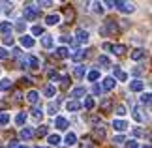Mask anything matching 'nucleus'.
Instances as JSON below:
<instances>
[{"mask_svg":"<svg viewBox=\"0 0 152 148\" xmlns=\"http://www.w3.org/2000/svg\"><path fill=\"white\" fill-rule=\"evenodd\" d=\"M141 103L143 105H150V92H145L141 96Z\"/></svg>","mask_w":152,"mask_h":148,"instance_id":"39","label":"nucleus"},{"mask_svg":"<svg viewBox=\"0 0 152 148\" xmlns=\"http://www.w3.org/2000/svg\"><path fill=\"white\" fill-rule=\"evenodd\" d=\"M38 15H39L38 4H26V6H25V19H26V21L38 19Z\"/></svg>","mask_w":152,"mask_h":148,"instance_id":"1","label":"nucleus"},{"mask_svg":"<svg viewBox=\"0 0 152 148\" xmlns=\"http://www.w3.org/2000/svg\"><path fill=\"white\" fill-rule=\"evenodd\" d=\"M56 56L58 58H69V56H72V51H69L68 49V47H56Z\"/></svg>","mask_w":152,"mask_h":148,"instance_id":"20","label":"nucleus"},{"mask_svg":"<svg viewBox=\"0 0 152 148\" xmlns=\"http://www.w3.org/2000/svg\"><path fill=\"white\" fill-rule=\"evenodd\" d=\"M113 129L116 133H124L128 129V122L122 120V118H115V120H113Z\"/></svg>","mask_w":152,"mask_h":148,"instance_id":"4","label":"nucleus"},{"mask_svg":"<svg viewBox=\"0 0 152 148\" xmlns=\"http://www.w3.org/2000/svg\"><path fill=\"white\" fill-rule=\"evenodd\" d=\"M6 58H10V51L6 47H0V60H6Z\"/></svg>","mask_w":152,"mask_h":148,"instance_id":"38","label":"nucleus"},{"mask_svg":"<svg viewBox=\"0 0 152 148\" xmlns=\"http://www.w3.org/2000/svg\"><path fill=\"white\" fill-rule=\"evenodd\" d=\"M98 62H100L102 66H111V60H109V56H105V55H100V58H98Z\"/></svg>","mask_w":152,"mask_h":148,"instance_id":"36","label":"nucleus"},{"mask_svg":"<svg viewBox=\"0 0 152 148\" xmlns=\"http://www.w3.org/2000/svg\"><path fill=\"white\" fill-rule=\"evenodd\" d=\"M83 105H85V109H86V111H92V109L96 107V101H94V98H92V96H86V98H85V101H83Z\"/></svg>","mask_w":152,"mask_h":148,"instance_id":"24","label":"nucleus"},{"mask_svg":"<svg viewBox=\"0 0 152 148\" xmlns=\"http://www.w3.org/2000/svg\"><path fill=\"white\" fill-rule=\"evenodd\" d=\"M47 131H49L47 126H39V128L36 129V135H38V137H45V135H47Z\"/></svg>","mask_w":152,"mask_h":148,"instance_id":"35","label":"nucleus"},{"mask_svg":"<svg viewBox=\"0 0 152 148\" xmlns=\"http://www.w3.org/2000/svg\"><path fill=\"white\" fill-rule=\"evenodd\" d=\"M10 120H11V116L8 112H0V126H8Z\"/></svg>","mask_w":152,"mask_h":148,"instance_id":"30","label":"nucleus"},{"mask_svg":"<svg viewBox=\"0 0 152 148\" xmlns=\"http://www.w3.org/2000/svg\"><path fill=\"white\" fill-rule=\"evenodd\" d=\"M85 94H86V90H85V86H77V88H73V90L69 92V96H72V98L75 99V101H77V99H79V98H83Z\"/></svg>","mask_w":152,"mask_h":148,"instance_id":"16","label":"nucleus"},{"mask_svg":"<svg viewBox=\"0 0 152 148\" xmlns=\"http://www.w3.org/2000/svg\"><path fill=\"white\" fill-rule=\"evenodd\" d=\"M45 30H43V26H39V25H34L32 26V36H43Z\"/></svg>","mask_w":152,"mask_h":148,"instance_id":"31","label":"nucleus"},{"mask_svg":"<svg viewBox=\"0 0 152 148\" xmlns=\"http://www.w3.org/2000/svg\"><path fill=\"white\" fill-rule=\"evenodd\" d=\"M72 56H73V60H81L85 56V51H75V52H72Z\"/></svg>","mask_w":152,"mask_h":148,"instance_id":"41","label":"nucleus"},{"mask_svg":"<svg viewBox=\"0 0 152 148\" xmlns=\"http://www.w3.org/2000/svg\"><path fill=\"white\" fill-rule=\"evenodd\" d=\"M15 124H17V126H25V124H26V112L25 111H21L19 114L15 116Z\"/></svg>","mask_w":152,"mask_h":148,"instance_id":"26","label":"nucleus"},{"mask_svg":"<svg viewBox=\"0 0 152 148\" xmlns=\"http://www.w3.org/2000/svg\"><path fill=\"white\" fill-rule=\"evenodd\" d=\"M51 6H53V2H39L38 8H51Z\"/></svg>","mask_w":152,"mask_h":148,"instance_id":"51","label":"nucleus"},{"mask_svg":"<svg viewBox=\"0 0 152 148\" xmlns=\"http://www.w3.org/2000/svg\"><path fill=\"white\" fill-rule=\"evenodd\" d=\"M143 148H150V144H145V146H143Z\"/></svg>","mask_w":152,"mask_h":148,"instance_id":"55","label":"nucleus"},{"mask_svg":"<svg viewBox=\"0 0 152 148\" xmlns=\"http://www.w3.org/2000/svg\"><path fill=\"white\" fill-rule=\"evenodd\" d=\"M49 81H53V82H58V81H60V75H58L56 71H53V69H51V71H49ZM53 82H51V85H53Z\"/></svg>","mask_w":152,"mask_h":148,"instance_id":"37","label":"nucleus"},{"mask_svg":"<svg viewBox=\"0 0 152 148\" xmlns=\"http://www.w3.org/2000/svg\"><path fill=\"white\" fill-rule=\"evenodd\" d=\"M58 41H60V43H72V38L66 36V34H62V36L58 38Z\"/></svg>","mask_w":152,"mask_h":148,"instance_id":"45","label":"nucleus"},{"mask_svg":"<svg viewBox=\"0 0 152 148\" xmlns=\"http://www.w3.org/2000/svg\"><path fill=\"white\" fill-rule=\"evenodd\" d=\"M42 45L45 49H51L53 45H55V36H51V34H43L42 36Z\"/></svg>","mask_w":152,"mask_h":148,"instance_id":"13","label":"nucleus"},{"mask_svg":"<svg viewBox=\"0 0 152 148\" xmlns=\"http://www.w3.org/2000/svg\"><path fill=\"white\" fill-rule=\"evenodd\" d=\"M19 137L23 139V141H30L32 137H34V131L30 128H21V131H19Z\"/></svg>","mask_w":152,"mask_h":148,"instance_id":"18","label":"nucleus"},{"mask_svg":"<svg viewBox=\"0 0 152 148\" xmlns=\"http://www.w3.org/2000/svg\"><path fill=\"white\" fill-rule=\"evenodd\" d=\"M92 135H94V139H105V129H103V126H94Z\"/></svg>","mask_w":152,"mask_h":148,"instance_id":"23","label":"nucleus"},{"mask_svg":"<svg viewBox=\"0 0 152 148\" xmlns=\"http://www.w3.org/2000/svg\"><path fill=\"white\" fill-rule=\"evenodd\" d=\"M11 86H13V81H11V79H8V77L0 79V92H8V90H11Z\"/></svg>","mask_w":152,"mask_h":148,"instance_id":"15","label":"nucleus"},{"mask_svg":"<svg viewBox=\"0 0 152 148\" xmlns=\"http://www.w3.org/2000/svg\"><path fill=\"white\" fill-rule=\"evenodd\" d=\"M17 30H19V32H25V23H17Z\"/></svg>","mask_w":152,"mask_h":148,"instance_id":"53","label":"nucleus"},{"mask_svg":"<svg viewBox=\"0 0 152 148\" xmlns=\"http://www.w3.org/2000/svg\"><path fill=\"white\" fill-rule=\"evenodd\" d=\"M86 79H88V81H92V82H96L98 79H100V71H98V69H92V71H88V73H86Z\"/></svg>","mask_w":152,"mask_h":148,"instance_id":"29","label":"nucleus"},{"mask_svg":"<svg viewBox=\"0 0 152 148\" xmlns=\"http://www.w3.org/2000/svg\"><path fill=\"white\" fill-rule=\"evenodd\" d=\"M11 55H13V56H19L21 55V49H19V47H13V49H11Z\"/></svg>","mask_w":152,"mask_h":148,"instance_id":"52","label":"nucleus"},{"mask_svg":"<svg viewBox=\"0 0 152 148\" xmlns=\"http://www.w3.org/2000/svg\"><path fill=\"white\" fill-rule=\"evenodd\" d=\"M47 143H49V146H58L62 143V139L58 133H51V135H47Z\"/></svg>","mask_w":152,"mask_h":148,"instance_id":"19","label":"nucleus"},{"mask_svg":"<svg viewBox=\"0 0 152 148\" xmlns=\"http://www.w3.org/2000/svg\"><path fill=\"white\" fill-rule=\"evenodd\" d=\"M132 114H133V118H135L139 124H143V122H145V116L141 114V112H139V109H133V111H132Z\"/></svg>","mask_w":152,"mask_h":148,"instance_id":"33","label":"nucleus"},{"mask_svg":"<svg viewBox=\"0 0 152 148\" xmlns=\"http://www.w3.org/2000/svg\"><path fill=\"white\" fill-rule=\"evenodd\" d=\"M4 45H13V38H11V36H6L4 38Z\"/></svg>","mask_w":152,"mask_h":148,"instance_id":"49","label":"nucleus"},{"mask_svg":"<svg viewBox=\"0 0 152 148\" xmlns=\"http://www.w3.org/2000/svg\"><path fill=\"white\" fill-rule=\"evenodd\" d=\"M26 101L28 103H32V105H38V101H39V92L38 90H28L26 92Z\"/></svg>","mask_w":152,"mask_h":148,"instance_id":"9","label":"nucleus"},{"mask_svg":"<svg viewBox=\"0 0 152 148\" xmlns=\"http://www.w3.org/2000/svg\"><path fill=\"white\" fill-rule=\"evenodd\" d=\"M126 146H128V148H139V144H137L135 139H130V141L126 143Z\"/></svg>","mask_w":152,"mask_h":148,"instance_id":"46","label":"nucleus"},{"mask_svg":"<svg viewBox=\"0 0 152 148\" xmlns=\"http://www.w3.org/2000/svg\"><path fill=\"white\" fill-rule=\"evenodd\" d=\"M43 94H45L47 98H55V96H56V88H55V85H47V86L43 88Z\"/></svg>","mask_w":152,"mask_h":148,"instance_id":"25","label":"nucleus"},{"mask_svg":"<svg viewBox=\"0 0 152 148\" xmlns=\"http://www.w3.org/2000/svg\"><path fill=\"white\" fill-rule=\"evenodd\" d=\"M0 32H2L4 36H10L11 34V23L10 21H0Z\"/></svg>","mask_w":152,"mask_h":148,"instance_id":"21","label":"nucleus"},{"mask_svg":"<svg viewBox=\"0 0 152 148\" xmlns=\"http://www.w3.org/2000/svg\"><path fill=\"white\" fill-rule=\"evenodd\" d=\"M113 111L116 112V116H126V112H128V109L124 107L122 103H118V105H115L113 107Z\"/></svg>","mask_w":152,"mask_h":148,"instance_id":"27","label":"nucleus"},{"mask_svg":"<svg viewBox=\"0 0 152 148\" xmlns=\"http://www.w3.org/2000/svg\"><path fill=\"white\" fill-rule=\"evenodd\" d=\"M60 23V15L58 13H49L47 17H45V25L47 26H55V25H58Z\"/></svg>","mask_w":152,"mask_h":148,"instance_id":"10","label":"nucleus"},{"mask_svg":"<svg viewBox=\"0 0 152 148\" xmlns=\"http://www.w3.org/2000/svg\"><path fill=\"white\" fill-rule=\"evenodd\" d=\"M47 112H49V114H55V112H56V105H49V107H47Z\"/></svg>","mask_w":152,"mask_h":148,"instance_id":"50","label":"nucleus"},{"mask_svg":"<svg viewBox=\"0 0 152 148\" xmlns=\"http://www.w3.org/2000/svg\"><path fill=\"white\" fill-rule=\"evenodd\" d=\"M111 52H113V55H124L126 47L124 45H111Z\"/></svg>","mask_w":152,"mask_h":148,"instance_id":"28","label":"nucleus"},{"mask_svg":"<svg viewBox=\"0 0 152 148\" xmlns=\"http://www.w3.org/2000/svg\"><path fill=\"white\" fill-rule=\"evenodd\" d=\"M75 39H77V43H88V41H90L88 30H85V28H77V30H75Z\"/></svg>","mask_w":152,"mask_h":148,"instance_id":"2","label":"nucleus"},{"mask_svg":"<svg viewBox=\"0 0 152 148\" xmlns=\"http://www.w3.org/2000/svg\"><path fill=\"white\" fill-rule=\"evenodd\" d=\"M19 43H21V47H25V49H32V47L36 45V39H34L32 36H26V34H23V36L19 38Z\"/></svg>","mask_w":152,"mask_h":148,"instance_id":"5","label":"nucleus"},{"mask_svg":"<svg viewBox=\"0 0 152 148\" xmlns=\"http://www.w3.org/2000/svg\"><path fill=\"white\" fill-rule=\"evenodd\" d=\"M111 105H113V103H111V99H105V101H102V109L107 112V111L111 109Z\"/></svg>","mask_w":152,"mask_h":148,"instance_id":"42","label":"nucleus"},{"mask_svg":"<svg viewBox=\"0 0 152 148\" xmlns=\"http://www.w3.org/2000/svg\"><path fill=\"white\" fill-rule=\"evenodd\" d=\"M32 114L36 116V118H39V120H42V118H43V109H42V107H38V105H34Z\"/></svg>","mask_w":152,"mask_h":148,"instance_id":"32","label":"nucleus"},{"mask_svg":"<svg viewBox=\"0 0 152 148\" xmlns=\"http://www.w3.org/2000/svg\"><path fill=\"white\" fill-rule=\"evenodd\" d=\"M85 75H86L85 64H79V66H75V69H73V77H75V79H83Z\"/></svg>","mask_w":152,"mask_h":148,"instance_id":"17","label":"nucleus"},{"mask_svg":"<svg viewBox=\"0 0 152 148\" xmlns=\"http://www.w3.org/2000/svg\"><path fill=\"white\" fill-rule=\"evenodd\" d=\"M145 56H147V51H145V49H135V51H132V55H130V58H132L133 62L143 60Z\"/></svg>","mask_w":152,"mask_h":148,"instance_id":"12","label":"nucleus"},{"mask_svg":"<svg viewBox=\"0 0 152 148\" xmlns=\"http://www.w3.org/2000/svg\"><path fill=\"white\" fill-rule=\"evenodd\" d=\"M55 128L60 129V131H64V129H68V120L64 116H56L55 118Z\"/></svg>","mask_w":152,"mask_h":148,"instance_id":"14","label":"nucleus"},{"mask_svg":"<svg viewBox=\"0 0 152 148\" xmlns=\"http://www.w3.org/2000/svg\"><path fill=\"white\" fill-rule=\"evenodd\" d=\"M83 148H94V143H92V139H83Z\"/></svg>","mask_w":152,"mask_h":148,"instance_id":"44","label":"nucleus"},{"mask_svg":"<svg viewBox=\"0 0 152 148\" xmlns=\"http://www.w3.org/2000/svg\"><path fill=\"white\" fill-rule=\"evenodd\" d=\"M64 17H66V19H68L69 23H72V21H73V17H75V13H73V9H69V8H68L66 11H64Z\"/></svg>","mask_w":152,"mask_h":148,"instance_id":"40","label":"nucleus"},{"mask_svg":"<svg viewBox=\"0 0 152 148\" xmlns=\"http://www.w3.org/2000/svg\"><path fill=\"white\" fill-rule=\"evenodd\" d=\"M124 141H126V139H124V135H115L113 143H115V144H122V143H124Z\"/></svg>","mask_w":152,"mask_h":148,"instance_id":"43","label":"nucleus"},{"mask_svg":"<svg viewBox=\"0 0 152 148\" xmlns=\"http://www.w3.org/2000/svg\"><path fill=\"white\" fill-rule=\"evenodd\" d=\"M26 66L28 68H32V69H39L42 68V60H39L38 56H26Z\"/></svg>","mask_w":152,"mask_h":148,"instance_id":"8","label":"nucleus"},{"mask_svg":"<svg viewBox=\"0 0 152 148\" xmlns=\"http://www.w3.org/2000/svg\"><path fill=\"white\" fill-rule=\"evenodd\" d=\"M92 9H94V13L102 15V13H103V4H100V2H94V4H92Z\"/></svg>","mask_w":152,"mask_h":148,"instance_id":"34","label":"nucleus"},{"mask_svg":"<svg viewBox=\"0 0 152 148\" xmlns=\"http://www.w3.org/2000/svg\"><path fill=\"white\" fill-rule=\"evenodd\" d=\"M92 92H94V94H102V86L98 85V82H94V86H92Z\"/></svg>","mask_w":152,"mask_h":148,"instance_id":"47","label":"nucleus"},{"mask_svg":"<svg viewBox=\"0 0 152 148\" xmlns=\"http://www.w3.org/2000/svg\"><path fill=\"white\" fill-rule=\"evenodd\" d=\"M115 8L118 11H122V13H133L135 11V6L132 2H115Z\"/></svg>","mask_w":152,"mask_h":148,"instance_id":"3","label":"nucleus"},{"mask_svg":"<svg viewBox=\"0 0 152 148\" xmlns=\"http://www.w3.org/2000/svg\"><path fill=\"white\" fill-rule=\"evenodd\" d=\"M64 143H66L68 146H75V144H77V133H75V131H68L66 137H64Z\"/></svg>","mask_w":152,"mask_h":148,"instance_id":"11","label":"nucleus"},{"mask_svg":"<svg viewBox=\"0 0 152 148\" xmlns=\"http://www.w3.org/2000/svg\"><path fill=\"white\" fill-rule=\"evenodd\" d=\"M103 6H105V8H109V9H113L115 8V2H105Z\"/></svg>","mask_w":152,"mask_h":148,"instance_id":"54","label":"nucleus"},{"mask_svg":"<svg viewBox=\"0 0 152 148\" xmlns=\"http://www.w3.org/2000/svg\"><path fill=\"white\" fill-rule=\"evenodd\" d=\"M143 90H145V81L143 79L130 81V92H143Z\"/></svg>","mask_w":152,"mask_h":148,"instance_id":"6","label":"nucleus"},{"mask_svg":"<svg viewBox=\"0 0 152 148\" xmlns=\"http://www.w3.org/2000/svg\"><path fill=\"white\" fill-rule=\"evenodd\" d=\"M8 148H21V146H19V141H10V143H8Z\"/></svg>","mask_w":152,"mask_h":148,"instance_id":"48","label":"nucleus"},{"mask_svg":"<svg viewBox=\"0 0 152 148\" xmlns=\"http://www.w3.org/2000/svg\"><path fill=\"white\" fill-rule=\"evenodd\" d=\"M79 109H81V103L75 101V99H72V101L66 103V111H69V112H77Z\"/></svg>","mask_w":152,"mask_h":148,"instance_id":"22","label":"nucleus"},{"mask_svg":"<svg viewBox=\"0 0 152 148\" xmlns=\"http://www.w3.org/2000/svg\"><path fill=\"white\" fill-rule=\"evenodd\" d=\"M115 86H116V81L113 79V77H105L103 82H102V90H107V92L115 90Z\"/></svg>","mask_w":152,"mask_h":148,"instance_id":"7","label":"nucleus"}]
</instances>
